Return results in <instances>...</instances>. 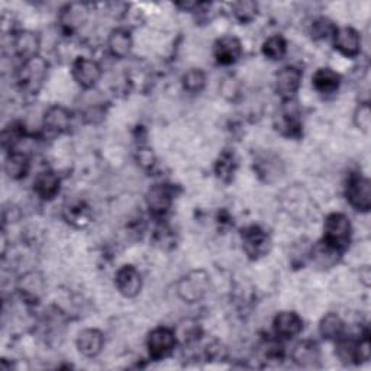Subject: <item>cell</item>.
Returning <instances> with one entry per match:
<instances>
[{"mask_svg":"<svg viewBox=\"0 0 371 371\" xmlns=\"http://www.w3.org/2000/svg\"><path fill=\"white\" fill-rule=\"evenodd\" d=\"M88 6L81 4H70L61 9L60 23L66 32H73L88 19Z\"/></svg>","mask_w":371,"mask_h":371,"instance_id":"obj_23","label":"cell"},{"mask_svg":"<svg viewBox=\"0 0 371 371\" xmlns=\"http://www.w3.org/2000/svg\"><path fill=\"white\" fill-rule=\"evenodd\" d=\"M337 355L340 357L341 361L344 362H354L358 364V358H357V344L358 341L355 340H345L344 337H341L337 341Z\"/></svg>","mask_w":371,"mask_h":371,"instance_id":"obj_34","label":"cell"},{"mask_svg":"<svg viewBox=\"0 0 371 371\" xmlns=\"http://www.w3.org/2000/svg\"><path fill=\"white\" fill-rule=\"evenodd\" d=\"M242 54L241 41L236 36L225 35L219 38L214 46V56L222 66H231L239 60Z\"/></svg>","mask_w":371,"mask_h":371,"instance_id":"obj_15","label":"cell"},{"mask_svg":"<svg viewBox=\"0 0 371 371\" xmlns=\"http://www.w3.org/2000/svg\"><path fill=\"white\" fill-rule=\"evenodd\" d=\"M108 50L115 58H127L132 50V36L127 29H113L108 38Z\"/></svg>","mask_w":371,"mask_h":371,"instance_id":"obj_24","label":"cell"},{"mask_svg":"<svg viewBox=\"0 0 371 371\" xmlns=\"http://www.w3.org/2000/svg\"><path fill=\"white\" fill-rule=\"evenodd\" d=\"M154 242H155L157 245H160L161 249H167V245H169L170 249H172V246H173V245H174V242H176L173 229H170V228H169V226H166V225L160 226L158 229H155Z\"/></svg>","mask_w":371,"mask_h":371,"instance_id":"obj_38","label":"cell"},{"mask_svg":"<svg viewBox=\"0 0 371 371\" xmlns=\"http://www.w3.org/2000/svg\"><path fill=\"white\" fill-rule=\"evenodd\" d=\"M334 47L338 50L343 56L354 58L361 51V36L360 33L350 26L337 28L334 33Z\"/></svg>","mask_w":371,"mask_h":371,"instance_id":"obj_14","label":"cell"},{"mask_svg":"<svg viewBox=\"0 0 371 371\" xmlns=\"http://www.w3.org/2000/svg\"><path fill=\"white\" fill-rule=\"evenodd\" d=\"M64 218L77 228H85L92 221V211L83 200H73L64 206Z\"/></svg>","mask_w":371,"mask_h":371,"instance_id":"obj_25","label":"cell"},{"mask_svg":"<svg viewBox=\"0 0 371 371\" xmlns=\"http://www.w3.org/2000/svg\"><path fill=\"white\" fill-rule=\"evenodd\" d=\"M236 167L238 164H236L235 154L231 151H224L215 164V173L218 179H221L225 183H229L235 176Z\"/></svg>","mask_w":371,"mask_h":371,"instance_id":"obj_29","label":"cell"},{"mask_svg":"<svg viewBox=\"0 0 371 371\" xmlns=\"http://www.w3.org/2000/svg\"><path fill=\"white\" fill-rule=\"evenodd\" d=\"M18 291L23 301L28 303H38L46 293V280L43 274L29 271L19 278Z\"/></svg>","mask_w":371,"mask_h":371,"instance_id":"obj_13","label":"cell"},{"mask_svg":"<svg viewBox=\"0 0 371 371\" xmlns=\"http://www.w3.org/2000/svg\"><path fill=\"white\" fill-rule=\"evenodd\" d=\"M234 16L241 23H250L257 18L258 14V5L251 0H241L232 5Z\"/></svg>","mask_w":371,"mask_h":371,"instance_id":"obj_33","label":"cell"},{"mask_svg":"<svg viewBox=\"0 0 371 371\" xmlns=\"http://www.w3.org/2000/svg\"><path fill=\"white\" fill-rule=\"evenodd\" d=\"M351 235L352 226L348 216L340 212H334L326 216L323 224V241L328 245L334 246L335 250L343 253L350 246Z\"/></svg>","mask_w":371,"mask_h":371,"instance_id":"obj_1","label":"cell"},{"mask_svg":"<svg viewBox=\"0 0 371 371\" xmlns=\"http://www.w3.org/2000/svg\"><path fill=\"white\" fill-rule=\"evenodd\" d=\"M211 288V277L204 270H193L177 283V295L186 303H197L206 298Z\"/></svg>","mask_w":371,"mask_h":371,"instance_id":"obj_2","label":"cell"},{"mask_svg":"<svg viewBox=\"0 0 371 371\" xmlns=\"http://www.w3.org/2000/svg\"><path fill=\"white\" fill-rule=\"evenodd\" d=\"M277 131H280L283 135L288 138H298L302 134V122H301V110L295 99L284 100L278 123Z\"/></svg>","mask_w":371,"mask_h":371,"instance_id":"obj_9","label":"cell"},{"mask_svg":"<svg viewBox=\"0 0 371 371\" xmlns=\"http://www.w3.org/2000/svg\"><path fill=\"white\" fill-rule=\"evenodd\" d=\"M347 200L358 212L367 214L371 209V184L370 180L354 174L347 184Z\"/></svg>","mask_w":371,"mask_h":371,"instance_id":"obj_6","label":"cell"},{"mask_svg":"<svg viewBox=\"0 0 371 371\" xmlns=\"http://www.w3.org/2000/svg\"><path fill=\"white\" fill-rule=\"evenodd\" d=\"M361 274H364V284L365 286H370V270H368V267H365L362 271H361Z\"/></svg>","mask_w":371,"mask_h":371,"instance_id":"obj_39","label":"cell"},{"mask_svg":"<svg viewBox=\"0 0 371 371\" xmlns=\"http://www.w3.org/2000/svg\"><path fill=\"white\" fill-rule=\"evenodd\" d=\"M292 358L296 365L302 368H315L320 360V350L315 341L305 340L295 345L292 351Z\"/></svg>","mask_w":371,"mask_h":371,"instance_id":"obj_19","label":"cell"},{"mask_svg":"<svg viewBox=\"0 0 371 371\" xmlns=\"http://www.w3.org/2000/svg\"><path fill=\"white\" fill-rule=\"evenodd\" d=\"M280 166H281V162L278 161V158L277 157H274V155H271V154H267V155H263V157H260L257 161H256V164H254V167L257 169V172H258V176L260 177H264V180L266 182H271V177L274 176V177H277V176H280Z\"/></svg>","mask_w":371,"mask_h":371,"instance_id":"obj_30","label":"cell"},{"mask_svg":"<svg viewBox=\"0 0 371 371\" xmlns=\"http://www.w3.org/2000/svg\"><path fill=\"white\" fill-rule=\"evenodd\" d=\"M258 357L266 365L280 364L284 358V347L278 340L267 338L258 347Z\"/></svg>","mask_w":371,"mask_h":371,"instance_id":"obj_28","label":"cell"},{"mask_svg":"<svg viewBox=\"0 0 371 371\" xmlns=\"http://www.w3.org/2000/svg\"><path fill=\"white\" fill-rule=\"evenodd\" d=\"M319 333L326 341H338L344 337L345 323L337 313H328L319 322Z\"/></svg>","mask_w":371,"mask_h":371,"instance_id":"obj_27","label":"cell"},{"mask_svg":"<svg viewBox=\"0 0 371 371\" xmlns=\"http://www.w3.org/2000/svg\"><path fill=\"white\" fill-rule=\"evenodd\" d=\"M343 253H340L338 250H335L334 246L328 245L323 239L315 245L310 246V253H309V258L312 260V263L320 268V270H329L333 268L341 257Z\"/></svg>","mask_w":371,"mask_h":371,"instance_id":"obj_18","label":"cell"},{"mask_svg":"<svg viewBox=\"0 0 371 371\" xmlns=\"http://www.w3.org/2000/svg\"><path fill=\"white\" fill-rule=\"evenodd\" d=\"M48 64L44 58L39 56L22 61V66L18 71V81L22 88V90L28 93H36L44 85V80L47 77Z\"/></svg>","mask_w":371,"mask_h":371,"instance_id":"obj_3","label":"cell"},{"mask_svg":"<svg viewBox=\"0 0 371 371\" xmlns=\"http://www.w3.org/2000/svg\"><path fill=\"white\" fill-rule=\"evenodd\" d=\"M14 50L22 61H26V60L36 57L38 50H39L38 35L33 33V32H29V31L18 32L14 36Z\"/></svg>","mask_w":371,"mask_h":371,"instance_id":"obj_21","label":"cell"},{"mask_svg":"<svg viewBox=\"0 0 371 371\" xmlns=\"http://www.w3.org/2000/svg\"><path fill=\"white\" fill-rule=\"evenodd\" d=\"M176 344H177L176 333L173 329L164 328V326L155 328L147 338L148 354L155 361L167 358L174 351Z\"/></svg>","mask_w":371,"mask_h":371,"instance_id":"obj_5","label":"cell"},{"mask_svg":"<svg viewBox=\"0 0 371 371\" xmlns=\"http://www.w3.org/2000/svg\"><path fill=\"white\" fill-rule=\"evenodd\" d=\"M71 112L63 106H51L47 109L43 123L46 131L54 134V135H60L64 134L70 130L71 127Z\"/></svg>","mask_w":371,"mask_h":371,"instance_id":"obj_16","label":"cell"},{"mask_svg":"<svg viewBox=\"0 0 371 371\" xmlns=\"http://www.w3.org/2000/svg\"><path fill=\"white\" fill-rule=\"evenodd\" d=\"M303 73L295 66H286L276 74V92L283 100L295 99L301 89Z\"/></svg>","mask_w":371,"mask_h":371,"instance_id":"obj_8","label":"cell"},{"mask_svg":"<svg viewBox=\"0 0 371 371\" xmlns=\"http://www.w3.org/2000/svg\"><path fill=\"white\" fill-rule=\"evenodd\" d=\"M241 239L242 249L250 260H260L270 253L271 239L268 234L257 225H251L242 229Z\"/></svg>","mask_w":371,"mask_h":371,"instance_id":"obj_4","label":"cell"},{"mask_svg":"<svg viewBox=\"0 0 371 371\" xmlns=\"http://www.w3.org/2000/svg\"><path fill=\"white\" fill-rule=\"evenodd\" d=\"M77 348L81 355H85L88 358L98 357L105 345V337L95 328H88L85 331H81L77 337Z\"/></svg>","mask_w":371,"mask_h":371,"instance_id":"obj_17","label":"cell"},{"mask_svg":"<svg viewBox=\"0 0 371 371\" xmlns=\"http://www.w3.org/2000/svg\"><path fill=\"white\" fill-rule=\"evenodd\" d=\"M71 73L73 78L80 88L92 89L98 85V81L102 77V67L95 60L80 57L73 63Z\"/></svg>","mask_w":371,"mask_h":371,"instance_id":"obj_10","label":"cell"},{"mask_svg":"<svg viewBox=\"0 0 371 371\" xmlns=\"http://www.w3.org/2000/svg\"><path fill=\"white\" fill-rule=\"evenodd\" d=\"M274 334L283 340H292L298 337L303 329V320L296 312H280L273 320Z\"/></svg>","mask_w":371,"mask_h":371,"instance_id":"obj_12","label":"cell"},{"mask_svg":"<svg viewBox=\"0 0 371 371\" xmlns=\"http://www.w3.org/2000/svg\"><path fill=\"white\" fill-rule=\"evenodd\" d=\"M61 182L54 172H41L33 180V190L43 200H53L60 193Z\"/></svg>","mask_w":371,"mask_h":371,"instance_id":"obj_22","label":"cell"},{"mask_svg":"<svg viewBox=\"0 0 371 371\" xmlns=\"http://www.w3.org/2000/svg\"><path fill=\"white\" fill-rule=\"evenodd\" d=\"M287 53V43L281 35L270 36L263 44V54L273 61L281 60Z\"/></svg>","mask_w":371,"mask_h":371,"instance_id":"obj_31","label":"cell"},{"mask_svg":"<svg viewBox=\"0 0 371 371\" xmlns=\"http://www.w3.org/2000/svg\"><path fill=\"white\" fill-rule=\"evenodd\" d=\"M354 123L355 127L364 132H368L371 127V110L368 103H361L354 112Z\"/></svg>","mask_w":371,"mask_h":371,"instance_id":"obj_37","label":"cell"},{"mask_svg":"<svg viewBox=\"0 0 371 371\" xmlns=\"http://www.w3.org/2000/svg\"><path fill=\"white\" fill-rule=\"evenodd\" d=\"M31 167L29 157L25 152L11 151L6 161H5V173L11 180H21L23 179Z\"/></svg>","mask_w":371,"mask_h":371,"instance_id":"obj_26","label":"cell"},{"mask_svg":"<svg viewBox=\"0 0 371 371\" xmlns=\"http://www.w3.org/2000/svg\"><path fill=\"white\" fill-rule=\"evenodd\" d=\"M25 137V130L21 125V123H12L9 125L2 135V141H4V147L14 151L15 145Z\"/></svg>","mask_w":371,"mask_h":371,"instance_id":"obj_35","label":"cell"},{"mask_svg":"<svg viewBox=\"0 0 371 371\" xmlns=\"http://www.w3.org/2000/svg\"><path fill=\"white\" fill-rule=\"evenodd\" d=\"M182 85L184 90L192 95L200 93L206 86V74L200 68H190L182 78Z\"/></svg>","mask_w":371,"mask_h":371,"instance_id":"obj_32","label":"cell"},{"mask_svg":"<svg viewBox=\"0 0 371 371\" xmlns=\"http://www.w3.org/2000/svg\"><path fill=\"white\" fill-rule=\"evenodd\" d=\"M312 85L322 95H333L341 86V75L333 68L322 67L313 74Z\"/></svg>","mask_w":371,"mask_h":371,"instance_id":"obj_20","label":"cell"},{"mask_svg":"<svg viewBox=\"0 0 371 371\" xmlns=\"http://www.w3.org/2000/svg\"><path fill=\"white\" fill-rule=\"evenodd\" d=\"M337 26L326 18H319L312 25V36L313 39H326L329 36H334Z\"/></svg>","mask_w":371,"mask_h":371,"instance_id":"obj_36","label":"cell"},{"mask_svg":"<svg viewBox=\"0 0 371 371\" xmlns=\"http://www.w3.org/2000/svg\"><path fill=\"white\" fill-rule=\"evenodd\" d=\"M115 284L123 298L132 299L140 295L142 288L141 273L134 266H122L115 277Z\"/></svg>","mask_w":371,"mask_h":371,"instance_id":"obj_11","label":"cell"},{"mask_svg":"<svg viewBox=\"0 0 371 371\" xmlns=\"http://www.w3.org/2000/svg\"><path fill=\"white\" fill-rule=\"evenodd\" d=\"M174 200V189L172 184H154L147 193V206L155 218L166 215Z\"/></svg>","mask_w":371,"mask_h":371,"instance_id":"obj_7","label":"cell"}]
</instances>
